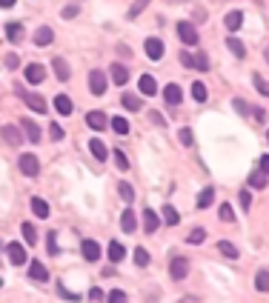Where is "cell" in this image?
Here are the masks:
<instances>
[{
	"label": "cell",
	"mask_w": 269,
	"mask_h": 303,
	"mask_svg": "<svg viewBox=\"0 0 269 303\" xmlns=\"http://www.w3.org/2000/svg\"><path fill=\"white\" fill-rule=\"evenodd\" d=\"M106 89H109V83H106V74H103L101 69H92V72H89V92L101 97V94H106Z\"/></svg>",
	"instance_id": "6da1fadb"
},
{
	"label": "cell",
	"mask_w": 269,
	"mask_h": 303,
	"mask_svg": "<svg viewBox=\"0 0 269 303\" xmlns=\"http://www.w3.org/2000/svg\"><path fill=\"white\" fill-rule=\"evenodd\" d=\"M178 37H181V43H186V46H198V29L192 26L189 20H181L178 23Z\"/></svg>",
	"instance_id": "7a4b0ae2"
},
{
	"label": "cell",
	"mask_w": 269,
	"mask_h": 303,
	"mask_svg": "<svg viewBox=\"0 0 269 303\" xmlns=\"http://www.w3.org/2000/svg\"><path fill=\"white\" fill-rule=\"evenodd\" d=\"M169 274H172V281H183L186 274H189V260L186 258H172V263H169Z\"/></svg>",
	"instance_id": "3957f363"
},
{
	"label": "cell",
	"mask_w": 269,
	"mask_h": 303,
	"mask_svg": "<svg viewBox=\"0 0 269 303\" xmlns=\"http://www.w3.org/2000/svg\"><path fill=\"white\" fill-rule=\"evenodd\" d=\"M20 172L29 174V178H37L40 174V160L35 155H20Z\"/></svg>",
	"instance_id": "277c9868"
},
{
	"label": "cell",
	"mask_w": 269,
	"mask_h": 303,
	"mask_svg": "<svg viewBox=\"0 0 269 303\" xmlns=\"http://www.w3.org/2000/svg\"><path fill=\"white\" fill-rule=\"evenodd\" d=\"M146 55H149V60H160L163 58V40L160 37H146Z\"/></svg>",
	"instance_id": "5b68a950"
},
{
	"label": "cell",
	"mask_w": 269,
	"mask_h": 303,
	"mask_svg": "<svg viewBox=\"0 0 269 303\" xmlns=\"http://www.w3.org/2000/svg\"><path fill=\"white\" fill-rule=\"evenodd\" d=\"M23 74H26V80H29V83H43L46 69H43L40 63H29L26 69H23Z\"/></svg>",
	"instance_id": "8992f818"
},
{
	"label": "cell",
	"mask_w": 269,
	"mask_h": 303,
	"mask_svg": "<svg viewBox=\"0 0 269 303\" xmlns=\"http://www.w3.org/2000/svg\"><path fill=\"white\" fill-rule=\"evenodd\" d=\"M6 252H9V260H12L15 266H23V263H26V249H23L20 243H9Z\"/></svg>",
	"instance_id": "52a82bcc"
},
{
	"label": "cell",
	"mask_w": 269,
	"mask_h": 303,
	"mask_svg": "<svg viewBox=\"0 0 269 303\" xmlns=\"http://www.w3.org/2000/svg\"><path fill=\"white\" fill-rule=\"evenodd\" d=\"M138 89H140V94H146V97H152V94H158V83H155V78H152V74H140V80H138Z\"/></svg>",
	"instance_id": "ba28073f"
},
{
	"label": "cell",
	"mask_w": 269,
	"mask_h": 303,
	"mask_svg": "<svg viewBox=\"0 0 269 303\" xmlns=\"http://www.w3.org/2000/svg\"><path fill=\"white\" fill-rule=\"evenodd\" d=\"M86 123H89V129H95V132H103L106 126H109V120H106V115H103V112H89Z\"/></svg>",
	"instance_id": "9c48e42d"
},
{
	"label": "cell",
	"mask_w": 269,
	"mask_h": 303,
	"mask_svg": "<svg viewBox=\"0 0 269 303\" xmlns=\"http://www.w3.org/2000/svg\"><path fill=\"white\" fill-rule=\"evenodd\" d=\"M83 258H86L89 263L101 260V243H97V240H83Z\"/></svg>",
	"instance_id": "30bf717a"
},
{
	"label": "cell",
	"mask_w": 269,
	"mask_h": 303,
	"mask_svg": "<svg viewBox=\"0 0 269 303\" xmlns=\"http://www.w3.org/2000/svg\"><path fill=\"white\" fill-rule=\"evenodd\" d=\"M20 97H23V100H26V103H29L32 109H35L37 115H43L46 109H49V106H46V100H43V97H40V94H29V92H20Z\"/></svg>",
	"instance_id": "8fae6325"
},
{
	"label": "cell",
	"mask_w": 269,
	"mask_h": 303,
	"mask_svg": "<svg viewBox=\"0 0 269 303\" xmlns=\"http://www.w3.org/2000/svg\"><path fill=\"white\" fill-rule=\"evenodd\" d=\"M20 126H23V135L29 137L32 143H37V140H40V126H37V123H32V117H23Z\"/></svg>",
	"instance_id": "7c38bea8"
},
{
	"label": "cell",
	"mask_w": 269,
	"mask_h": 303,
	"mask_svg": "<svg viewBox=\"0 0 269 303\" xmlns=\"http://www.w3.org/2000/svg\"><path fill=\"white\" fill-rule=\"evenodd\" d=\"M29 277H32V281H37V283H46V281H49V272H46V266L40 263V260H32Z\"/></svg>",
	"instance_id": "4fadbf2b"
},
{
	"label": "cell",
	"mask_w": 269,
	"mask_h": 303,
	"mask_svg": "<svg viewBox=\"0 0 269 303\" xmlns=\"http://www.w3.org/2000/svg\"><path fill=\"white\" fill-rule=\"evenodd\" d=\"M120 106H124L126 112H140V106H143V103H140V97H138V94L124 92V94H120Z\"/></svg>",
	"instance_id": "5bb4252c"
},
{
	"label": "cell",
	"mask_w": 269,
	"mask_h": 303,
	"mask_svg": "<svg viewBox=\"0 0 269 303\" xmlns=\"http://www.w3.org/2000/svg\"><path fill=\"white\" fill-rule=\"evenodd\" d=\"M181 97H183V94H181V89L175 86V83H169V86L163 89V100H166L169 106H178V103H181Z\"/></svg>",
	"instance_id": "9a60e30c"
},
{
	"label": "cell",
	"mask_w": 269,
	"mask_h": 303,
	"mask_svg": "<svg viewBox=\"0 0 269 303\" xmlns=\"http://www.w3.org/2000/svg\"><path fill=\"white\" fill-rule=\"evenodd\" d=\"M89 149H92V158L101 160V163H103L106 158H109V149H106V146H103V140H97V137L92 140V143H89Z\"/></svg>",
	"instance_id": "2e32d148"
},
{
	"label": "cell",
	"mask_w": 269,
	"mask_h": 303,
	"mask_svg": "<svg viewBox=\"0 0 269 303\" xmlns=\"http://www.w3.org/2000/svg\"><path fill=\"white\" fill-rule=\"evenodd\" d=\"M120 229H124V232H135V229H138V217H135V212H132V209H126L124 215H120Z\"/></svg>",
	"instance_id": "e0dca14e"
},
{
	"label": "cell",
	"mask_w": 269,
	"mask_h": 303,
	"mask_svg": "<svg viewBox=\"0 0 269 303\" xmlns=\"http://www.w3.org/2000/svg\"><path fill=\"white\" fill-rule=\"evenodd\" d=\"M106 255H109V260H112V263H120V260L126 258V249H124V243L112 240V243H109V252H106Z\"/></svg>",
	"instance_id": "ac0fdd59"
},
{
	"label": "cell",
	"mask_w": 269,
	"mask_h": 303,
	"mask_svg": "<svg viewBox=\"0 0 269 303\" xmlns=\"http://www.w3.org/2000/svg\"><path fill=\"white\" fill-rule=\"evenodd\" d=\"M32 212H35L40 220H46V217H49V203H46L43 197H32Z\"/></svg>",
	"instance_id": "d6986e66"
},
{
	"label": "cell",
	"mask_w": 269,
	"mask_h": 303,
	"mask_svg": "<svg viewBox=\"0 0 269 303\" xmlns=\"http://www.w3.org/2000/svg\"><path fill=\"white\" fill-rule=\"evenodd\" d=\"M52 66H55L58 80H60V83H66V80H69V74H72V72H69V63H66L63 58H55V63H52Z\"/></svg>",
	"instance_id": "ffe728a7"
},
{
	"label": "cell",
	"mask_w": 269,
	"mask_h": 303,
	"mask_svg": "<svg viewBox=\"0 0 269 303\" xmlns=\"http://www.w3.org/2000/svg\"><path fill=\"white\" fill-rule=\"evenodd\" d=\"M224 23L229 32H238L240 26H243V15H240V12H229V15L224 17Z\"/></svg>",
	"instance_id": "44dd1931"
},
{
	"label": "cell",
	"mask_w": 269,
	"mask_h": 303,
	"mask_svg": "<svg viewBox=\"0 0 269 303\" xmlns=\"http://www.w3.org/2000/svg\"><path fill=\"white\" fill-rule=\"evenodd\" d=\"M52 37H55V32H52L49 26H40V29L35 32V43H37V46H49Z\"/></svg>",
	"instance_id": "7402d4cb"
},
{
	"label": "cell",
	"mask_w": 269,
	"mask_h": 303,
	"mask_svg": "<svg viewBox=\"0 0 269 303\" xmlns=\"http://www.w3.org/2000/svg\"><path fill=\"white\" fill-rule=\"evenodd\" d=\"M158 226H160V220H158V215H155L152 209H146L143 212V229L152 235V232H158Z\"/></svg>",
	"instance_id": "603a6c76"
},
{
	"label": "cell",
	"mask_w": 269,
	"mask_h": 303,
	"mask_svg": "<svg viewBox=\"0 0 269 303\" xmlns=\"http://www.w3.org/2000/svg\"><path fill=\"white\" fill-rule=\"evenodd\" d=\"M112 80H115L117 86H124L126 80H129V69L120 66V63H115V66H112Z\"/></svg>",
	"instance_id": "cb8c5ba5"
},
{
	"label": "cell",
	"mask_w": 269,
	"mask_h": 303,
	"mask_svg": "<svg viewBox=\"0 0 269 303\" xmlns=\"http://www.w3.org/2000/svg\"><path fill=\"white\" fill-rule=\"evenodd\" d=\"M226 46H229V52H232L235 58H247V46L240 43L238 37H226Z\"/></svg>",
	"instance_id": "d4e9b609"
},
{
	"label": "cell",
	"mask_w": 269,
	"mask_h": 303,
	"mask_svg": "<svg viewBox=\"0 0 269 303\" xmlns=\"http://www.w3.org/2000/svg\"><path fill=\"white\" fill-rule=\"evenodd\" d=\"M212 200H215V189H212V186H206L204 192H201V197H198V209H209V206H212Z\"/></svg>",
	"instance_id": "484cf974"
},
{
	"label": "cell",
	"mask_w": 269,
	"mask_h": 303,
	"mask_svg": "<svg viewBox=\"0 0 269 303\" xmlns=\"http://www.w3.org/2000/svg\"><path fill=\"white\" fill-rule=\"evenodd\" d=\"M3 140H6V143H12V146H17L23 137H20V132H17L15 126H9V123H6V126H3Z\"/></svg>",
	"instance_id": "4316f807"
},
{
	"label": "cell",
	"mask_w": 269,
	"mask_h": 303,
	"mask_svg": "<svg viewBox=\"0 0 269 303\" xmlns=\"http://www.w3.org/2000/svg\"><path fill=\"white\" fill-rule=\"evenodd\" d=\"M6 37L12 40V43H20V40H23V26H20V23H9V26H6Z\"/></svg>",
	"instance_id": "83f0119b"
},
{
	"label": "cell",
	"mask_w": 269,
	"mask_h": 303,
	"mask_svg": "<svg viewBox=\"0 0 269 303\" xmlns=\"http://www.w3.org/2000/svg\"><path fill=\"white\" fill-rule=\"evenodd\" d=\"M163 223H169V226H178L181 223V215H178V209H175V206H163Z\"/></svg>",
	"instance_id": "f1b7e54d"
},
{
	"label": "cell",
	"mask_w": 269,
	"mask_h": 303,
	"mask_svg": "<svg viewBox=\"0 0 269 303\" xmlns=\"http://www.w3.org/2000/svg\"><path fill=\"white\" fill-rule=\"evenodd\" d=\"M55 109H58L60 115H72V100H69L66 94H58V97H55Z\"/></svg>",
	"instance_id": "f546056e"
},
{
	"label": "cell",
	"mask_w": 269,
	"mask_h": 303,
	"mask_svg": "<svg viewBox=\"0 0 269 303\" xmlns=\"http://www.w3.org/2000/svg\"><path fill=\"white\" fill-rule=\"evenodd\" d=\"M192 66H195L198 72H209V69H212V63H209V58H206L204 52H198L195 58H192Z\"/></svg>",
	"instance_id": "4dcf8cb0"
},
{
	"label": "cell",
	"mask_w": 269,
	"mask_h": 303,
	"mask_svg": "<svg viewBox=\"0 0 269 303\" xmlns=\"http://www.w3.org/2000/svg\"><path fill=\"white\" fill-rule=\"evenodd\" d=\"M109 126H112V132H117V135H129V120H126V117H112Z\"/></svg>",
	"instance_id": "1f68e13d"
},
{
	"label": "cell",
	"mask_w": 269,
	"mask_h": 303,
	"mask_svg": "<svg viewBox=\"0 0 269 303\" xmlns=\"http://www.w3.org/2000/svg\"><path fill=\"white\" fill-rule=\"evenodd\" d=\"M255 286L261 289V292H269V272L266 269H261V272L255 274Z\"/></svg>",
	"instance_id": "d6a6232c"
},
{
	"label": "cell",
	"mask_w": 269,
	"mask_h": 303,
	"mask_svg": "<svg viewBox=\"0 0 269 303\" xmlns=\"http://www.w3.org/2000/svg\"><path fill=\"white\" fill-rule=\"evenodd\" d=\"M249 186H252V189H263V186H266V174H263V172H252V174H249Z\"/></svg>",
	"instance_id": "836d02e7"
},
{
	"label": "cell",
	"mask_w": 269,
	"mask_h": 303,
	"mask_svg": "<svg viewBox=\"0 0 269 303\" xmlns=\"http://www.w3.org/2000/svg\"><path fill=\"white\" fill-rule=\"evenodd\" d=\"M20 232H23V238H26V243H35V240H37V229L32 223H23Z\"/></svg>",
	"instance_id": "e575fe53"
},
{
	"label": "cell",
	"mask_w": 269,
	"mask_h": 303,
	"mask_svg": "<svg viewBox=\"0 0 269 303\" xmlns=\"http://www.w3.org/2000/svg\"><path fill=\"white\" fill-rule=\"evenodd\" d=\"M218 249L226 255V258H238V246H232L229 240H221V243H218Z\"/></svg>",
	"instance_id": "d590c367"
},
{
	"label": "cell",
	"mask_w": 269,
	"mask_h": 303,
	"mask_svg": "<svg viewBox=\"0 0 269 303\" xmlns=\"http://www.w3.org/2000/svg\"><path fill=\"white\" fill-rule=\"evenodd\" d=\"M146 3H149V0H135V3H132V9H129V15H126V17H129V20H135V17H138L140 12L146 9Z\"/></svg>",
	"instance_id": "8d00e7d4"
},
{
	"label": "cell",
	"mask_w": 269,
	"mask_h": 303,
	"mask_svg": "<svg viewBox=\"0 0 269 303\" xmlns=\"http://www.w3.org/2000/svg\"><path fill=\"white\" fill-rule=\"evenodd\" d=\"M192 97H195L198 103L206 100V86H204V83H192Z\"/></svg>",
	"instance_id": "74e56055"
},
{
	"label": "cell",
	"mask_w": 269,
	"mask_h": 303,
	"mask_svg": "<svg viewBox=\"0 0 269 303\" xmlns=\"http://www.w3.org/2000/svg\"><path fill=\"white\" fill-rule=\"evenodd\" d=\"M112 152H115V163H117V169H120V172H126V169H129V160H126L124 149H112Z\"/></svg>",
	"instance_id": "f35d334b"
},
{
	"label": "cell",
	"mask_w": 269,
	"mask_h": 303,
	"mask_svg": "<svg viewBox=\"0 0 269 303\" xmlns=\"http://www.w3.org/2000/svg\"><path fill=\"white\" fill-rule=\"evenodd\" d=\"M117 192H120V197H124L126 203H132V200H135V189H132L129 183H120V186H117Z\"/></svg>",
	"instance_id": "ab89813d"
},
{
	"label": "cell",
	"mask_w": 269,
	"mask_h": 303,
	"mask_svg": "<svg viewBox=\"0 0 269 303\" xmlns=\"http://www.w3.org/2000/svg\"><path fill=\"white\" fill-rule=\"evenodd\" d=\"M221 220H224V223H232L235 220V212H232V206H229V203H224V206H221Z\"/></svg>",
	"instance_id": "60d3db41"
},
{
	"label": "cell",
	"mask_w": 269,
	"mask_h": 303,
	"mask_svg": "<svg viewBox=\"0 0 269 303\" xmlns=\"http://www.w3.org/2000/svg\"><path fill=\"white\" fill-rule=\"evenodd\" d=\"M49 135H52V140L58 143V140H63V137H66V132H63V126H60V123H52V126H49Z\"/></svg>",
	"instance_id": "b9f144b4"
},
{
	"label": "cell",
	"mask_w": 269,
	"mask_h": 303,
	"mask_svg": "<svg viewBox=\"0 0 269 303\" xmlns=\"http://www.w3.org/2000/svg\"><path fill=\"white\" fill-rule=\"evenodd\" d=\"M252 83H255V89H258V92H261V94H266V97H269V83L261 78V74H255V78H252Z\"/></svg>",
	"instance_id": "7bdbcfd3"
},
{
	"label": "cell",
	"mask_w": 269,
	"mask_h": 303,
	"mask_svg": "<svg viewBox=\"0 0 269 303\" xmlns=\"http://www.w3.org/2000/svg\"><path fill=\"white\" fill-rule=\"evenodd\" d=\"M186 240H189V243H204V240H206V232H204V229H192Z\"/></svg>",
	"instance_id": "ee69618b"
},
{
	"label": "cell",
	"mask_w": 269,
	"mask_h": 303,
	"mask_svg": "<svg viewBox=\"0 0 269 303\" xmlns=\"http://www.w3.org/2000/svg\"><path fill=\"white\" fill-rule=\"evenodd\" d=\"M135 263H138V266H146V263H149V252H146V249H138V252H135Z\"/></svg>",
	"instance_id": "f6af8a7d"
},
{
	"label": "cell",
	"mask_w": 269,
	"mask_h": 303,
	"mask_svg": "<svg viewBox=\"0 0 269 303\" xmlns=\"http://www.w3.org/2000/svg\"><path fill=\"white\" fill-rule=\"evenodd\" d=\"M240 206H243V212L252 206V192H249V189H243V192H240Z\"/></svg>",
	"instance_id": "bcb514c9"
},
{
	"label": "cell",
	"mask_w": 269,
	"mask_h": 303,
	"mask_svg": "<svg viewBox=\"0 0 269 303\" xmlns=\"http://www.w3.org/2000/svg\"><path fill=\"white\" fill-rule=\"evenodd\" d=\"M109 303H126V295H124V289H115L109 295Z\"/></svg>",
	"instance_id": "7dc6e473"
},
{
	"label": "cell",
	"mask_w": 269,
	"mask_h": 303,
	"mask_svg": "<svg viewBox=\"0 0 269 303\" xmlns=\"http://www.w3.org/2000/svg\"><path fill=\"white\" fill-rule=\"evenodd\" d=\"M178 137H181L183 146H192V129H181V132H178Z\"/></svg>",
	"instance_id": "c3c4849f"
},
{
	"label": "cell",
	"mask_w": 269,
	"mask_h": 303,
	"mask_svg": "<svg viewBox=\"0 0 269 303\" xmlns=\"http://www.w3.org/2000/svg\"><path fill=\"white\" fill-rule=\"evenodd\" d=\"M46 240H49V246H46V249H49V255H58L60 249H58V240H55V232H49V238H46Z\"/></svg>",
	"instance_id": "681fc988"
},
{
	"label": "cell",
	"mask_w": 269,
	"mask_h": 303,
	"mask_svg": "<svg viewBox=\"0 0 269 303\" xmlns=\"http://www.w3.org/2000/svg\"><path fill=\"white\" fill-rule=\"evenodd\" d=\"M17 66H20V58H17V55H9V58H6V69H17Z\"/></svg>",
	"instance_id": "f907efd6"
},
{
	"label": "cell",
	"mask_w": 269,
	"mask_h": 303,
	"mask_svg": "<svg viewBox=\"0 0 269 303\" xmlns=\"http://www.w3.org/2000/svg\"><path fill=\"white\" fill-rule=\"evenodd\" d=\"M58 292H60V295L66 297V300H80V297H78V295H72V292H69V289H66V286H58Z\"/></svg>",
	"instance_id": "816d5d0a"
},
{
	"label": "cell",
	"mask_w": 269,
	"mask_h": 303,
	"mask_svg": "<svg viewBox=\"0 0 269 303\" xmlns=\"http://www.w3.org/2000/svg\"><path fill=\"white\" fill-rule=\"evenodd\" d=\"M75 15H78V6H66V9H63V17H66V20H72Z\"/></svg>",
	"instance_id": "f5cc1de1"
},
{
	"label": "cell",
	"mask_w": 269,
	"mask_h": 303,
	"mask_svg": "<svg viewBox=\"0 0 269 303\" xmlns=\"http://www.w3.org/2000/svg\"><path fill=\"white\" fill-rule=\"evenodd\" d=\"M89 300H92V303H101V300H103L101 289H92V292H89Z\"/></svg>",
	"instance_id": "db71d44e"
},
{
	"label": "cell",
	"mask_w": 269,
	"mask_h": 303,
	"mask_svg": "<svg viewBox=\"0 0 269 303\" xmlns=\"http://www.w3.org/2000/svg\"><path fill=\"white\" fill-rule=\"evenodd\" d=\"M181 63L186 66V69H192V55H189V52H183V55H181Z\"/></svg>",
	"instance_id": "11a10c76"
},
{
	"label": "cell",
	"mask_w": 269,
	"mask_h": 303,
	"mask_svg": "<svg viewBox=\"0 0 269 303\" xmlns=\"http://www.w3.org/2000/svg\"><path fill=\"white\" fill-rule=\"evenodd\" d=\"M232 106H235V109H238L240 115H247V112H249V106H247V103H243V100H235V103H232Z\"/></svg>",
	"instance_id": "9f6ffc18"
},
{
	"label": "cell",
	"mask_w": 269,
	"mask_h": 303,
	"mask_svg": "<svg viewBox=\"0 0 269 303\" xmlns=\"http://www.w3.org/2000/svg\"><path fill=\"white\" fill-rule=\"evenodd\" d=\"M149 120H152L155 126H163V123H166V120H163V117L158 115V112H152V115H149Z\"/></svg>",
	"instance_id": "6f0895ef"
},
{
	"label": "cell",
	"mask_w": 269,
	"mask_h": 303,
	"mask_svg": "<svg viewBox=\"0 0 269 303\" xmlns=\"http://www.w3.org/2000/svg\"><path fill=\"white\" fill-rule=\"evenodd\" d=\"M261 172H269V155H266V158H261Z\"/></svg>",
	"instance_id": "680465c9"
},
{
	"label": "cell",
	"mask_w": 269,
	"mask_h": 303,
	"mask_svg": "<svg viewBox=\"0 0 269 303\" xmlns=\"http://www.w3.org/2000/svg\"><path fill=\"white\" fill-rule=\"evenodd\" d=\"M15 6V0H0V9H12Z\"/></svg>",
	"instance_id": "91938a15"
},
{
	"label": "cell",
	"mask_w": 269,
	"mask_h": 303,
	"mask_svg": "<svg viewBox=\"0 0 269 303\" xmlns=\"http://www.w3.org/2000/svg\"><path fill=\"white\" fill-rule=\"evenodd\" d=\"M166 3H186V0H166Z\"/></svg>",
	"instance_id": "94428289"
},
{
	"label": "cell",
	"mask_w": 269,
	"mask_h": 303,
	"mask_svg": "<svg viewBox=\"0 0 269 303\" xmlns=\"http://www.w3.org/2000/svg\"><path fill=\"white\" fill-rule=\"evenodd\" d=\"M266 60H269V46H266Z\"/></svg>",
	"instance_id": "6125c7cd"
},
{
	"label": "cell",
	"mask_w": 269,
	"mask_h": 303,
	"mask_svg": "<svg viewBox=\"0 0 269 303\" xmlns=\"http://www.w3.org/2000/svg\"><path fill=\"white\" fill-rule=\"evenodd\" d=\"M0 289H3V281H0Z\"/></svg>",
	"instance_id": "be15d7a7"
},
{
	"label": "cell",
	"mask_w": 269,
	"mask_h": 303,
	"mask_svg": "<svg viewBox=\"0 0 269 303\" xmlns=\"http://www.w3.org/2000/svg\"><path fill=\"white\" fill-rule=\"evenodd\" d=\"M266 137H269V132H266Z\"/></svg>",
	"instance_id": "e7e4bbea"
}]
</instances>
